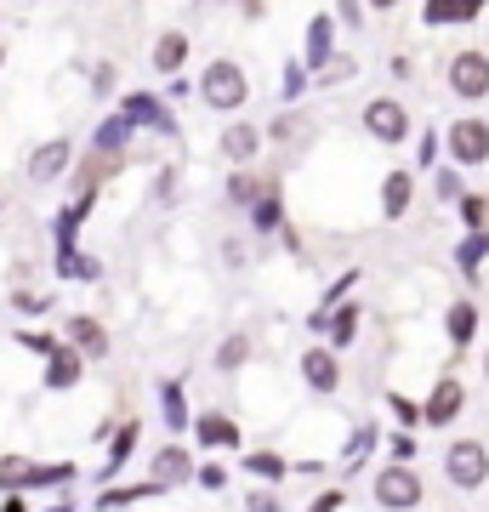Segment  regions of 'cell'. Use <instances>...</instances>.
Wrapping results in <instances>:
<instances>
[{"instance_id":"obj_1","label":"cell","mask_w":489,"mask_h":512,"mask_svg":"<svg viewBox=\"0 0 489 512\" xmlns=\"http://www.w3.org/2000/svg\"><path fill=\"white\" fill-rule=\"evenodd\" d=\"M421 495H427V490H421V473H416V467H404V461L376 473V507L381 512H416Z\"/></svg>"},{"instance_id":"obj_2","label":"cell","mask_w":489,"mask_h":512,"mask_svg":"<svg viewBox=\"0 0 489 512\" xmlns=\"http://www.w3.org/2000/svg\"><path fill=\"white\" fill-rule=\"evenodd\" d=\"M200 92H205V103H211V109L228 114V109H239V103L251 97V86H245V69H239V63L217 57V63L200 74Z\"/></svg>"},{"instance_id":"obj_3","label":"cell","mask_w":489,"mask_h":512,"mask_svg":"<svg viewBox=\"0 0 489 512\" xmlns=\"http://www.w3.org/2000/svg\"><path fill=\"white\" fill-rule=\"evenodd\" d=\"M444 473H450L455 490H484V484H489V450H484L478 439L450 444V456H444Z\"/></svg>"},{"instance_id":"obj_4","label":"cell","mask_w":489,"mask_h":512,"mask_svg":"<svg viewBox=\"0 0 489 512\" xmlns=\"http://www.w3.org/2000/svg\"><path fill=\"white\" fill-rule=\"evenodd\" d=\"M450 154H455V165H484L489 160V126L484 120H455L450 126Z\"/></svg>"},{"instance_id":"obj_5","label":"cell","mask_w":489,"mask_h":512,"mask_svg":"<svg viewBox=\"0 0 489 512\" xmlns=\"http://www.w3.org/2000/svg\"><path fill=\"white\" fill-rule=\"evenodd\" d=\"M450 86H455V97H484L489 92V57L484 52H455Z\"/></svg>"},{"instance_id":"obj_6","label":"cell","mask_w":489,"mask_h":512,"mask_svg":"<svg viewBox=\"0 0 489 512\" xmlns=\"http://www.w3.org/2000/svg\"><path fill=\"white\" fill-rule=\"evenodd\" d=\"M461 399H467V393H461V382H455V376H444V382L433 387V399L421 404V427H450V421L461 416Z\"/></svg>"},{"instance_id":"obj_7","label":"cell","mask_w":489,"mask_h":512,"mask_svg":"<svg viewBox=\"0 0 489 512\" xmlns=\"http://www.w3.org/2000/svg\"><path fill=\"white\" fill-rule=\"evenodd\" d=\"M364 126H370V137H381V143H404V131H410V120H404L399 103H387V97H376L370 109H364Z\"/></svg>"},{"instance_id":"obj_8","label":"cell","mask_w":489,"mask_h":512,"mask_svg":"<svg viewBox=\"0 0 489 512\" xmlns=\"http://www.w3.org/2000/svg\"><path fill=\"white\" fill-rule=\"evenodd\" d=\"M302 376H308L313 393H336V387H342V365H336V353H330V348H308V353H302Z\"/></svg>"},{"instance_id":"obj_9","label":"cell","mask_w":489,"mask_h":512,"mask_svg":"<svg viewBox=\"0 0 489 512\" xmlns=\"http://www.w3.org/2000/svg\"><path fill=\"white\" fill-rule=\"evenodd\" d=\"M69 342L80 359H109V330L97 325L91 313H80V319H69Z\"/></svg>"},{"instance_id":"obj_10","label":"cell","mask_w":489,"mask_h":512,"mask_svg":"<svg viewBox=\"0 0 489 512\" xmlns=\"http://www.w3.org/2000/svg\"><path fill=\"white\" fill-rule=\"evenodd\" d=\"M80 365H86V359H80L74 348H63V342H57V348L46 353V376H40V382L52 387V393H63V387L80 382Z\"/></svg>"},{"instance_id":"obj_11","label":"cell","mask_w":489,"mask_h":512,"mask_svg":"<svg viewBox=\"0 0 489 512\" xmlns=\"http://www.w3.org/2000/svg\"><path fill=\"white\" fill-rule=\"evenodd\" d=\"M188 427L200 433V444H205V450H228V444H239V427H234L228 416H217V410H211V416H194Z\"/></svg>"},{"instance_id":"obj_12","label":"cell","mask_w":489,"mask_h":512,"mask_svg":"<svg viewBox=\"0 0 489 512\" xmlns=\"http://www.w3.org/2000/svg\"><path fill=\"white\" fill-rule=\"evenodd\" d=\"M120 120H126V126H160V131L171 126V120H165V109H160V97H148V92H131Z\"/></svg>"},{"instance_id":"obj_13","label":"cell","mask_w":489,"mask_h":512,"mask_svg":"<svg viewBox=\"0 0 489 512\" xmlns=\"http://www.w3.org/2000/svg\"><path fill=\"white\" fill-rule=\"evenodd\" d=\"M57 484H63V490L74 484L69 461H29V484H23V490H57Z\"/></svg>"},{"instance_id":"obj_14","label":"cell","mask_w":489,"mask_h":512,"mask_svg":"<svg viewBox=\"0 0 489 512\" xmlns=\"http://www.w3.org/2000/svg\"><path fill=\"white\" fill-rule=\"evenodd\" d=\"M63 165H69V143H46L35 160H29V177H35V183H52V177H63Z\"/></svg>"},{"instance_id":"obj_15","label":"cell","mask_w":489,"mask_h":512,"mask_svg":"<svg viewBox=\"0 0 489 512\" xmlns=\"http://www.w3.org/2000/svg\"><path fill=\"white\" fill-rule=\"evenodd\" d=\"M256 148H262V131L256 126H228L222 131V154H228V160H256Z\"/></svg>"},{"instance_id":"obj_16","label":"cell","mask_w":489,"mask_h":512,"mask_svg":"<svg viewBox=\"0 0 489 512\" xmlns=\"http://www.w3.org/2000/svg\"><path fill=\"white\" fill-rule=\"evenodd\" d=\"M188 467H194V461H188V450H177V444H171V450H160V456H154V484H177V478H188Z\"/></svg>"},{"instance_id":"obj_17","label":"cell","mask_w":489,"mask_h":512,"mask_svg":"<svg viewBox=\"0 0 489 512\" xmlns=\"http://www.w3.org/2000/svg\"><path fill=\"white\" fill-rule=\"evenodd\" d=\"M444 325H450V342H455V348H467L472 336H478V308H472V302H455Z\"/></svg>"},{"instance_id":"obj_18","label":"cell","mask_w":489,"mask_h":512,"mask_svg":"<svg viewBox=\"0 0 489 512\" xmlns=\"http://www.w3.org/2000/svg\"><path fill=\"white\" fill-rule=\"evenodd\" d=\"M404 205H410V177L393 171V177L381 183V217H404Z\"/></svg>"},{"instance_id":"obj_19","label":"cell","mask_w":489,"mask_h":512,"mask_svg":"<svg viewBox=\"0 0 489 512\" xmlns=\"http://www.w3.org/2000/svg\"><path fill=\"white\" fill-rule=\"evenodd\" d=\"M308 69H330V18L308 23Z\"/></svg>"},{"instance_id":"obj_20","label":"cell","mask_w":489,"mask_h":512,"mask_svg":"<svg viewBox=\"0 0 489 512\" xmlns=\"http://www.w3.org/2000/svg\"><path fill=\"white\" fill-rule=\"evenodd\" d=\"M160 410H165V427H171V433H182V427H188V404H182V387L177 382H165L160 387Z\"/></svg>"},{"instance_id":"obj_21","label":"cell","mask_w":489,"mask_h":512,"mask_svg":"<svg viewBox=\"0 0 489 512\" xmlns=\"http://www.w3.org/2000/svg\"><path fill=\"white\" fill-rule=\"evenodd\" d=\"M182 57H188V40H182V35H160V46H154V69H160V74H177Z\"/></svg>"},{"instance_id":"obj_22","label":"cell","mask_w":489,"mask_h":512,"mask_svg":"<svg viewBox=\"0 0 489 512\" xmlns=\"http://www.w3.org/2000/svg\"><path fill=\"white\" fill-rule=\"evenodd\" d=\"M319 330H325V336L336 342V348H347V342L359 336V308H342L336 319H319Z\"/></svg>"},{"instance_id":"obj_23","label":"cell","mask_w":489,"mask_h":512,"mask_svg":"<svg viewBox=\"0 0 489 512\" xmlns=\"http://www.w3.org/2000/svg\"><path fill=\"white\" fill-rule=\"evenodd\" d=\"M245 473L268 478V484H279V478H290V461H279L273 450H256V456H245Z\"/></svg>"},{"instance_id":"obj_24","label":"cell","mask_w":489,"mask_h":512,"mask_svg":"<svg viewBox=\"0 0 489 512\" xmlns=\"http://www.w3.org/2000/svg\"><path fill=\"white\" fill-rule=\"evenodd\" d=\"M148 495H160V484H131V490H103V495H97V512H109V507H131V501H148Z\"/></svg>"},{"instance_id":"obj_25","label":"cell","mask_w":489,"mask_h":512,"mask_svg":"<svg viewBox=\"0 0 489 512\" xmlns=\"http://www.w3.org/2000/svg\"><path fill=\"white\" fill-rule=\"evenodd\" d=\"M29 484V461L23 456H0V495H12Z\"/></svg>"},{"instance_id":"obj_26","label":"cell","mask_w":489,"mask_h":512,"mask_svg":"<svg viewBox=\"0 0 489 512\" xmlns=\"http://www.w3.org/2000/svg\"><path fill=\"white\" fill-rule=\"evenodd\" d=\"M131 450H137V421H126V427H120V439H114V450H109V478L131 461Z\"/></svg>"},{"instance_id":"obj_27","label":"cell","mask_w":489,"mask_h":512,"mask_svg":"<svg viewBox=\"0 0 489 512\" xmlns=\"http://www.w3.org/2000/svg\"><path fill=\"white\" fill-rule=\"evenodd\" d=\"M126 137H131V126H126V120H103V126H97V154L109 160L114 148L126 143Z\"/></svg>"},{"instance_id":"obj_28","label":"cell","mask_w":489,"mask_h":512,"mask_svg":"<svg viewBox=\"0 0 489 512\" xmlns=\"http://www.w3.org/2000/svg\"><path fill=\"white\" fill-rule=\"evenodd\" d=\"M472 12L461 0H427V23H467Z\"/></svg>"},{"instance_id":"obj_29","label":"cell","mask_w":489,"mask_h":512,"mask_svg":"<svg viewBox=\"0 0 489 512\" xmlns=\"http://www.w3.org/2000/svg\"><path fill=\"white\" fill-rule=\"evenodd\" d=\"M489 256V234H472L467 245H461V251H455V262H461V268H467V274H478V262H484Z\"/></svg>"},{"instance_id":"obj_30","label":"cell","mask_w":489,"mask_h":512,"mask_svg":"<svg viewBox=\"0 0 489 512\" xmlns=\"http://www.w3.org/2000/svg\"><path fill=\"white\" fill-rule=\"evenodd\" d=\"M245 359H251V342H245V336H228V342H222V353H217L222 370H239Z\"/></svg>"},{"instance_id":"obj_31","label":"cell","mask_w":489,"mask_h":512,"mask_svg":"<svg viewBox=\"0 0 489 512\" xmlns=\"http://www.w3.org/2000/svg\"><path fill=\"white\" fill-rule=\"evenodd\" d=\"M256 194H262V188H256L251 177H245V171H239V177H228V200H234V205H251Z\"/></svg>"},{"instance_id":"obj_32","label":"cell","mask_w":489,"mask_h":512,"mask_svg":"<svg viewBox=\"0 0 489 512\" xmlns=\"http://www.w3.org/2000/svg\"><path fill=\"white\" fill-rule=\"evenodd\" d=\"M273 222H279V200L262 194V200H256V228H273Z\"/></svg>"},{"instance_id":"obj_33","label":"cell","mask_w":489,"mask_h":512,"mask_svg":"<svg viewBox=\"0 0 489 512\" xmlns=\"http://www.w3.org/2000/svg\"><path fill=\"white\" fill-rule=\"evenodd\" d=\"M245 512H285V507H279V495L256 490V495H245Z\"/></svg>"},{"instance_id":"obj_34","label":"cell","mask_w":489,"mask_h":512,"mask_svg":"<svg viewBox=\"0 0 489 512\" xmlns=\"http://www.w3.org/2000/svg\"><path fill=\"white\" fill-rule=\"evenodd\" d=\"M387 404H393V416H399V421H410V427H421V410H416L410 399H399V393H393Z\"/></svg>"},{"instance_id":"obj_35","label":"cell","mask_w":489,"mask_h":512,"mask_svg":"<svg viewBox=\"0 0 489 512\" xmlns=\"http://www.w3.org/2000/svg\"><path fill=\"white\" fill-rule=\"evenodd\" d=\"M342 507H347V495H342V490H325V495H319V501H313L308 512H342Z\"/></svg>"},{"instance_id":"obj_36","label":"cell","mask_w":489,"mask_h":512,"mask_svg":"<svg viewBox=\"0 0 489 512\" xmlns=\"http://www.w3.org/2000/svg\"><path fill=\"white\" fill-rule=\"evenodd\" d=\"M18 342H23V348H35V353H52V348H57L52 336H40V330H23Z\"/></svg>"},{"instance_id":"obj_37","label":"cell","mask_w":489,"mask_h":512,"mask_svg":"<svg viewBox=\"0 0 489 512\" xmlns=\"http://www.w3.org/2000/svg\"><path fill=\"white\" fill-rule=\"evenodd\" d=\"M302 86H308V74H302V69H285V97H302Z\"/></svg>"},{"instance_id":"obj_38","label":"cell","mask_w":489,"mask_h":512,"mask_svg":"<svg viewBox=\"0 0 489 512\" xmlns=\"http://www.w3.org/2000/svg\"><path fill=\"white\" fill-rule=\"evenodd\" d=\"M200 484H205V490H222V484H228V473H222V467H200Z\"/></svg>"},{"instance_id":"obj_39","label":"cell","mask_w":489,"mask_h":512,"mask_svg":"<svg viewBox=\"0 0 489 512\" xmlns=\"http://www.w3.org/2000/svg\"><path fill=\"white\" fill-rule=\"evenodd\" d=\"M461 217H467L472 228H478V222H484V205H478V200H461Z\"/></svg>"},{"instance_id":"obj_40","label":"cell","mask_w":489,"mask_h":512,"mask_svg":"<svg viewBox=\"0 0 489 512\" xmlns=\"http://www.w3.org/2000/svg\"><path fill=\"white\" fill-rule=\"evenodd\" d=\"M0 512H29V501H23V490H12L6 501H0Z\"/></svg>"},{"instance_id":"obj_41","label":"cell","mask_w":489,"mask_h":512,"mask_svg":"<svg viewBox=\"0 0 489 512\" xmlns=\"http://www.w3.org/2000/svg\"><path fill=\"white\" fill-rule=\"evenodd\" d=\"M461 6H467V12H472V18H478V6H484V0H461Z\"/></svg>"},{"instance_id":"obj_42","label":"cell","mask_w":489,"mask_h":512,"mask_svg":"<svg viewBox=\"0 0 489 512\" xmlns=\"http://www.w3.org/2000/svg\"><path fill=\"white\" fill-rule=\"evenodd\" d=\"M370 6H393V0H370Z\"/></svg>"},{"instance_id":"obj_43","label":"cell","mask_w":489,"mask_h":512,"mask_svg":"<svg viewBox=\"0 0 489 512\" xmlns=\"http://www.w3.org/2000/svg\"><path fill=\"white\" fill-rule=\"evenodd\" d=\"M46 512H69V507H46Z\"/></svg>"}]
</instances>
